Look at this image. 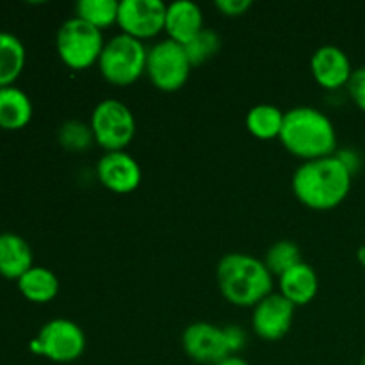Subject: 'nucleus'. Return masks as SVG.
Instances as JSON below:
<instances>
[{"mask_svg":"<svg viewBox=\"0 0 365 365\" xmlns=\"http://www.w3.org/2000/svg\"><path fill=\"white\" fill-rule=\"evenodd\" d=\"M27 52L20 38L0 31V88L13 86L25 68Z\"/></svg>","mask_w":365,"mask_h":365,"instance_id":"nucleus-19","label":"nucleus"},{"mask_svg":"<svg viewBox=\"0 0 365 365\" xmlns=\"http://www.w3.org/2000/svg\"><path fill=\"white\" fill-rule=\"evenodd\" d=\"M32 266V248L21 235L11 232L0 234V277L18 282Z\"/></svg>","mask_w":365,"mask_h":365,"instance_id":"nucleus-16","label":"nucleus"},{"mask_svg":"<svg viewBox=\"0 0 365 365\" xmlns=\"http://www.w3.org/2000/svg\"><path fill=\"white\" fill-rule=\"evenodd\" d=\"M120 2L116 0H78L75 6V16L84 20L98 31H106L116 25Z\"/></svg>","mask_w":365,"mask_h":365,"instance_id":"nucleus-21","label":"nucleus"},{"mask_svg":"<svg viewBox=\"0 0 365 365\" xmlns=\"http://www.w3.org/2000/svg\"><path fill=\"white\" fill-rule=\"evenodd\" d=\"M285 113L271 103H259L252 107L246 114V128L253 138L260 141L280 138L282 127H284Z\"/></svg>","mask_w":365,"mask_h":365,"instance_id":"nucleus-20","label":"nucleus"},{"mask_svg":"<svg viewBox=\"0 0 365 365\" xmlns=\"http://www.w3.org/2000/svg\"><path fill=\"white\" fill-rule=\"evenodd\" d=\"M168 6L160 0H121L116 25L121 34L145 41L159 36L166 25Z\"/></svg>","mask_w":365,"mask_h":365,"instance_id":"nucleus-9","label":"nucleus"},{"mask_svg":"<svg viewBox=\"0 0 365 365\" xmlns=\"http://www.w3.org/2000/svg\"><path fill=\"white\" fill-rule=\"evenodd\" d=\"M203 29H205L203 11L198 4L191 2V0H177V2H171L168 6L166 25H164L168 39L185 45L195 36H198Z\"/></svg>","mask_w":365,"mask_h":365,"instance_id":"nucleus-14","label":"nucleus"},{"mask_svg":"<svg viewBox=\"0 0 365 365\" xmlns=\"http://www.w3.org/2000/svg\"><path fill=\"white\" fill-rule=\"evenodd\" d=\"M214 6H216V9L220 11L223 16L239 18L252 9L253 2L252 0H217Z\"/></svg>","mask_w":365,"mask_h":365,"instance_id":"nucleus-27","label":"nucleus"},{"mask_svg":"<svg viewBox=\"0 0 365 365\" xmlns=\"http://www.w3.org/2000/svg\"><path fill=\"white\" fill-rule=\"evenodd\" d=\"M89 127L100 148L106 152H125L135 135V118L127 103L106 98L93 109Z\"/></svg>","mask_w":365,"mask_h":365,"instance_id":"nucleus-6","label":"nucleus"},{"mask_svg":"<svg viewBox=\"0 0 365 365\" xmlns=\"http://www.w3.org/2000/svg\"><path fill=\"white\" fill-rule=\"evenodd\" d=\"M335 157L344 164V168L353 175V177H355L360 171V168H362V155L353 148L337 150V152H335Z\"/></svg>","mask_w":365,"mask_h":365,"instance_id":"nucleus-28","label":"nucleus"},{"mask_svg":"<svg viewBox=\"0 0 365 365\" xmlns=\"http://www.w3.org/2000/svg\"><path fill=\"white\" fill-rule=\"evenodd\" d=\"M310 71L321 88L327 91H339L348 88L355 70L344 50L335 45H323L310 57Z\"/></svg>","mask_w":365,"mask_h":365,"instance_id":"nucleus-13","label":"nucleus"},{"mask_svg":"<svg viewBox=\"0 0 365 365\" xmlns=\"http://www.w3.org/2000/svg\"><path fill=\"white\" fill-rule=\"evenodd\" d=\"M346 89H348V95L349 98H351V102L365 113V66L356 68V70L353 71L351 78H349V84Z\"/></svg>","mask_w":365,"mask_h":365,"instance_id":"nucleus-25","label":"nucleus"},{"mask_svg":"<svg viewBox=\"0 0 365 365\" xmlns=\"http://www.w3.org/2000/svg\"><path fill=\"white\" fill-rule=\"evenodd\" d=\"M57 139H59L61 146L70 150V152H84L95 143L89 123L78 120H70L61 125Z\"/></svg>","mask_w":365,"mask_h":365,"instance_id":"nucleus-24","label":"nucleus"},{"mask_svg":"<svg viewBox=\"0 0 365 365\" xmlns=\"http://www.w3.org/2000/svg\"><path fill=\"white\" fill-rule=\"evenodd\" d=\"M221 48V38L217 32H214L212 29H203L198 36L191 39L189 43H185L184 50L189 57V63L192 66H202L207 61L212 59Z\"/></svg>","mask_w":365,"mask_h":365,"instance_id":"nucleus-23","label":"nucleus"},{"mask_svg":"<svg viewBox=\"0 0 365 365\" xmlns=\"http://www.w3.org/2000/svg\"><path fill=\"white\" fill-rule=\"evenodd\" d=\"M223 330L230 355H239V351H242L246 348V342H248L246 331L237 324H228V327H223Z\"/></svg>","mask_w":365,"mask_h":365,"instance_id":"nucleus-26","label":"nucleus"},{"mask_svg":"<svg viewBox=\"0 0 365 365\" xmlns=\"http://www.w3.org/2000/svg\"><path fill=\"white\" fill-rule=\"evenodd\" d=\"M356 257H359V262L362 264V267L365 269V246H360L359 252H356Z\"/></svg>","mask_w":365,"mask_h":365,"instance_id":"nucleus-30","label":"nucleus"},{"mask_svg":"<svg viewBox=\"0 0 365 365\" xmlns=\"http://www.w3.org/2000/svg\"><path fill=\"white\" fill-rule=\"evenodd\" d=\"M353 175L335 155L303 163L292 175V192L312 210L337 209L351 191Z\"/></svg>","mask_w":365,"mask_h":365,"instance_id":"nucleus-1","label":"nucleus"},{"mask_svg":"<svg viewBox=\"0 0 365 365\" xmlns=\"http://www.w3.org/2000/svg\"><path fill=\"white\" fill-rule=\"evenodd\" d=\"M296 307L280 292H271L253 307L252 327L262 341L274 342L284 339L294 323Z\"/></svg>","mask_w":365,"mask_h":365,"instance_id":"nucleus-10","label":"nucleus"},{"mask_svg":"<svg viewBox=\"0 0 365 365\" xmlns=\"http://www.w3.org/2000/svg\"><path fill=\"white\" fill-rule=\"evenodd\" d=\"M192 64L185 53L184 45L171 39H163L148 48L146 75L159 91L175 93L184 88L191 75Z\"/></svg>","mask_w":365,"mask_h":365,"instance_id":"nucleus-8","label":"nucleus"},{"mask_svg":"<svg viewBox=\"0 0 365 365\" xmlns=\"http://www.w3.org/2000/svg\"><path fill=\"white\" fill-rule=\"evenodd\" d=\"M182 346L189 359L198 364L216 365L230 356L223 327L205 321H198L185 328L182 334Z\"/></svg>","mask_w":365,"mask_h":365,"instance_id":"nucleus-11","label":"nucleus"},{"mask_svg":"<svg viewBox=\"0 0 365 365\" xmlns=\"http://www.w3.org/2000/svg\"><path fill=\"white\" fill-rule=\"evenodd\" d=\"M280 294L292 303L294 307H305L314 302L319 291V278L314 267L307 262H299L298 266L285 271L278 277Z\"/></svg>","mask_w":365,"mask_h":365,"instance_id":"nucleus-15","label":"nucleus"},{"mask_svg":"<svg viewBox=\"0 0 365 365\" xmlns=\"http://www.w3.org/2000/svg\"><path fill=\"white\" fill-rule=\"evenodd\" d=\"M103 39L102 31L91 27L77 16L63 21L56 36V50L64 66L70 70L82 71L98 64L102 56Z\"/></svg>","mask_w":365,"mask_h":365,"instance_id":"nucleus-5","label":"nucleus"},{"mask_svg":"<svg viewBox=\"0 0 365 365\" xmlns=\"http://www.w3.org/2000/svg\"><path fill=\"white\" fill-rule=\"evenodd\" d=\"M16 284L21 296L38 305L53 302L59 294V278L48 267L32 266Z\"/></svg>","mask_w":365,"mask_h":365,"instance_id":"nucleus-18","label":"nucleus"},{"mask_svg":"<svg viewBox=\"0 0 365 365\" xmlns=\"http://www.w3.org/2000/svg\"><path fill=\"white\" fill-rule=\"evenodd\" d=\"M360 365H365V351H364V355H362V360H360Z\"/></svg>","mask_w":365,"mask_h":365,"instance_id":"nucleus-31","label":"nucleus"},{"mask_svg":"<svg viewBox=\"0 0 365 365\" xmlns=\"http://www.w3.org/2000/svg\"><path fill=\"white\" fill-rule=\"evenodd\" d=\"M96 177L107 191L130 195L141 185L143 170L127 152H106L96 163Z\"/></svg>","mask_w":365,"mask_h":365,"instance_id":"nucleus-12","label":"nucleus"},{"mask_svg":"<svg viewBox=\"0 0 365 365\" xmlns=\"http://www.w3.org/2000/svg\"><path fill=\"white\" fill-rule=\"evenodd\" d=\"M216 278L223 298L242 309H253L273 292V274L264 260L248 253H227L221 257Z\"/></svg>","mask_w":365,"mask_h":365,"instance_id":"nucleus-3","label":"nucleus"},{"mask_svg":"<svg viewBox=\"0 0 365 365\" xmlns=\"http://www.w3.org/2000/svg\"><path fill=\"white\" fill-rule=\"evenodd\" d=\"M216 365H250V364L246 362V360L242 359V356H239V355H230V356H227V359L221 360V362L216 364Z\"/></svg>","mask_w":365,"mask_h":365,"instance_id":"nucleus-29","label":"nucleus"},{"mask_svg":"<svg viewBox=\"0 0 365 365\" xmlns=\"http://www.w3.org/2000/svg\"><path fill=\"white\" fill-rule=\"evenodd\" d=\"M148 48L139 39L127 34H118L106 41L98 59L100 75L109 84L127 88L146 73Z\"/></svg>","mask_w":365,"mask_h":365,"instance_id":"nucleus-4","label":"nucleus"},{"mask_svg":"<svg viewBox=\"0 0 365 365\" xmlns=\"http://www.w3.org/2000/svg\"><path fill=\"white\" fill-rule=\"evenodd\" d=\"M280 143L303 163L331 157L337 152V130L330 118L316 107L299 106L287 110Z\"/></svg>","mask_w":365,"mask_h":365,"instance_id":"nucleus-2","label":"nucleus"},{"mask_svg":"<svg viewBox=\"0 0 365 365\" xmlns=\"http://www.w3.org/2000/svg\"><path fill=\"white\" fill-rule=\"evenodd\" d=\"M34 114L31 98L16 86L0 88V128L2 130H21L27 127Z\"/></svg>","mask_w":365,"mask_h":365,"instance_id":"nucleus-17","label":"nucleus"},{"mask_svg":"<svg viewBox=\"0 0 365 365\" xmlns=\"http://www.w3.org/2000/svg\"><path fill=\"white\" fill-rule=\"evenodd\" d=\"M34 355L56 364H71L86 351V334L70 319H52L41 327L29 344Z\"/></svg>","mask_w":365,"mask_h":365,"instance_id":"nucleus-7","label":"nucleus"},{"mask_svg":"<svg viewBox=\"0 0 365 365\" xmlns=\"http://www.w3.org/2000/svg\"><path fill=\"white\" fill-rule=\"evenodd\" d=\"M299 262H303L302 250L298 248L296 242L287 241V239L274 242L264 257V264L273 277H282L285 271L298 266Z\"/></svg>","mask_w":365,"mask_h":365,"instance_id":"nucleus-22","label":"nucleus"}]
</instances>
